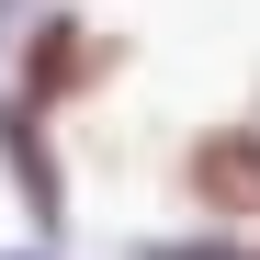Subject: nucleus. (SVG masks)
<instances>
[{"label":"nucleus","mask_w":260,"mask_h":260,"mask_svg":"<svg viewBox=\"0 0 260 260\" xmlns=\"http://www.w3.org/2000/svg\"><path fill=\"white\" fill-rule=\"evenodd\" d=\"M181 204L204 226H249L260 238V124H204L181 147Z\"/></svg>","instance_id":"obj_1"},{"label":"nucleus","mask_w":260,"mask_h":260,"mask_svg":"<svg viewBox=\"0 0 260 260\" xmlns=\"http://www.w3.org/2000/svg\"><path fill=\"white\" fill-rule=\"evenodd\" d=\"M113 68H124V46H113L102 23H46V34H34V57H23V102L57 113L68 91H102Z\"/></svg>","instance_id":"obj_2"}]
</instances>
